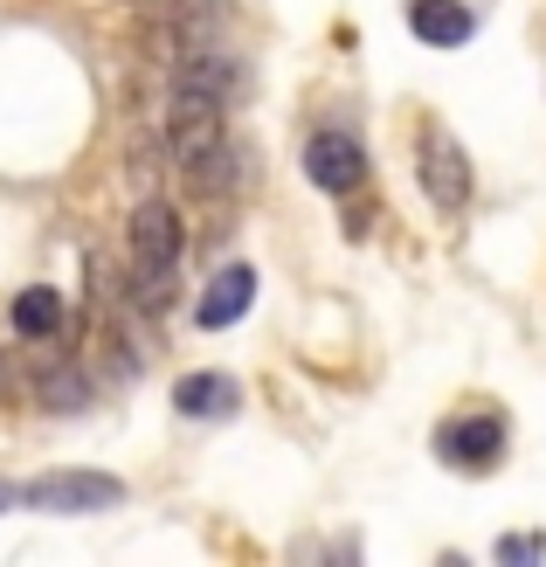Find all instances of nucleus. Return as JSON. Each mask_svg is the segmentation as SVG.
Segmentation results:
<instances>
[{
  "instance_id": "obj_8",
  "label": "nucleus",
  "mask_w": 546,
  "mask_h": 567,
  "mask_svg": "<svg viewBox=\"0 0 546 567\" xmlns=\"http://www.w3.org/2000/svg\"><path fill=\"white\" fill-rule=\"evenodd\" d=\"M35 402L49 415H83L91 409V374L63 353H49V360H35Z\"/></svg>"
},
{
  "instance_id": "obj_14",
  "label": "nucleus",
  "mask_w": 546,
  "mask_h": 567,
  "mask_svg": "<svg viewBox=\"0 0 546 567\" xmlns=\"http://www.w3.org/2000/svg\"><path fill=\"white\" fill-rule=\"evenodd\" d=\"M14 394V367H8V353H0V402Z\"/></svg>"
},
{
  "instance_id": "obj_12",
  "label": "nucleus",
  "mask_w": 546,
  "mask_h": 567,
  "mask_svg": "<svg viewBox=\"0 0 546 567\" xmlns=\"http://www.w3.org/2000/svg\"><path fill=\"white\" fill-rule=\"evenodd\" d=\"M539 554H546L539 533H512V540H498V560H539Z\"/></svg>"
},
{
  "instance_id": "obj_1",
  "label": "nucleus",
  "mask_w": 546,
  "mask_h": 567,
  "mask_svg": "<svg viewBox=\"0 0 546 567\" xmlns=\"http://www.w3.org/2000/svg\"><path fill=\"white\" fill-rule=\"evenodd\" d=\"M181 249H187V236H181L174 202H159V194H153V202L132 208V298L146 305V311H166V305H174Z\"/></svg>"
},
{
  "instance_id": "obj_13",
  "label": "nucleus",
  "mask_w": 546,
  "mask_h": 567,
  "mask_svg": "<svg viewBox=\"0 0 546 567\" xmlns=\"http://www.w3.org/2000/svg\"><path fill=\"white\" fill-rule=\"evenodd\" d=\"M132 8H138V14H181L187 0H132Z\"/></svg>"
},
{
  "instance_id": "obj_15",
  "label": "nucleus",
  "mask_w": 546,
  "mask_h": 567,
  "mask_svg": "<svg viewBox=\"0 0 546 567\" xmlns=\"http://www.w3.org/2000/svg\"><path fill=\"white\" fill-rule=\"evenodd\" d=\"M8 505H14V492H8V485H0V513H8Z\"/></svg>"
},
{
  "instance_id": "obj_9",
  "label": "nucleus",
  "mask_w": 546,
  "mask_h": 567,
  "mask_svg": "<svg viewBox=\"0 0 546 567\" xmlns=\"http://www.w3.org/2000/svg\"><path fill=\"white\" fill-rule=\"evenodd\" d=\"M409 28L429 42V49H464L477 35V14L464 8V0H415L409 8Z\"/></svg>"
},
{
  "instance_id": "obj_4",
  "label": "nucleus",
  "mask_w": 546,
  "mask_h": 567,
  "mask_svg": "<svg viewBox=\"0 0 546 567\" xmlns=\"http://www.w3.org/2000/svg\"><path fill=\"white\" fill-rule=\"evenodd\" d=\"M436 457H443L450 471H464V477L498 471V457H505V422H498V415H484V409L450 415L443 430H436Z\"/></svg>"
},
{
  "instance_id": "obj_2",
  "label": "nucleus",
  "mask_w": 546,
  "mask_h": 567,
  "mask_svg": "<svg viewBox=\"0 0 546 567\" xmlns=\"http://www.w3.org/2000/svg\"><path fill=\"white\" fill-rule=\"evenodd\" d=\"M222 146H228V104H215L208 91H194V83L174 76V97H166V153H174V166L194 174Z\"/></svg>"
},
{
  "instance_id": "obj_5",
  "label": "nucleus",
  "mask_w": 546,
  "mask_h": 567,
  "mask_svg": "<svg viewBox=\"0 0 546 567\" xmlns=\"http://www.w3.org/2000/svg\"><path fill=\"white\" fill-rule=\"evenodd\" d=\"M14 498L35 505V513H97V505H119L125 485L104 477V471H49V477H35V485H21Z\"/></svg>"
},
{
  "instance_id": "obj_11",
  "label": "nucleus",
  "mask_w": 546,
  "mask_h": 567,
  "mask_svg": "<svg viewBox=\"0 0 546 567\" xmlns=\"http://www.w3.org/2000/svg\"><path fill=\"white\" fill-rule=\"evenodd\" d=\"M14 332L28 347H49L55 332H63V291H49V284H28L14 298Z\"/></svg>"
},
{
  "instance_id": "obj_10",
  "label": "nucleus",
  "mask_w": 546,
  "mask_h": 567,
  "mask_svg": "<svg viewBox=\"0 0 546 567\" xmlns=\"http://www.w3.org/2000/svg\"><path fill=\"white\" fill-rule=\"evenodd\" d=\"M174 409L187 415V422H228L243 409V388L228 381V374H187L181 388H174Z\"/></svg>"
},
{
  "instance_id": "obj_6",
  "label": "nucleus",
  "mask_w": 546,
  "mask_h": 567,
  "mask_svg": "<svg viewBox=\"0 0 546 567\" xmlns=\"http://www.w3.org/2000/svg\"><path fill=\"white\" fill-rule=\"evenodd\" d=\"M305 174H311V187L319 194H339V202H347V194L367 181V153H360V138L353 132H339V125H319L305 138Z\"/></svg>"
},
{
  "instance_id": "obj_3",
  "label": "nucleus",
  "mask_w": 546,
  "mask_h": 567,
  "mask_svg": "<svg viewBox=\"0 0 546 567\" xmlns=\"http://www.w3.org/2000/svg\"><path fill=\"white\" fill-rule=\"evenodd\" d=\"M415 181L429 194V208H443V215L471 208V153L456 146L450 125H422V138H415Z\"/></svg>"
},
{
  "instance_id": "obj_7",
  "label": "nucleus",
  "mask_w": 546,
  "mask_h": 567,
  "mask_svg": "<svg viewBox=\"0 0 546 567\" xmlns=\"http://www.w3.org/2000/svg\"><path fill=\"white\" fill-rule=\"evenodd\" d=\"M249 298H256V270H249V264H222V270L208 277V291H200L194 319L208 326V332H222V326H236L243 311H249Z\"/></svg>"
}]
</instances>
